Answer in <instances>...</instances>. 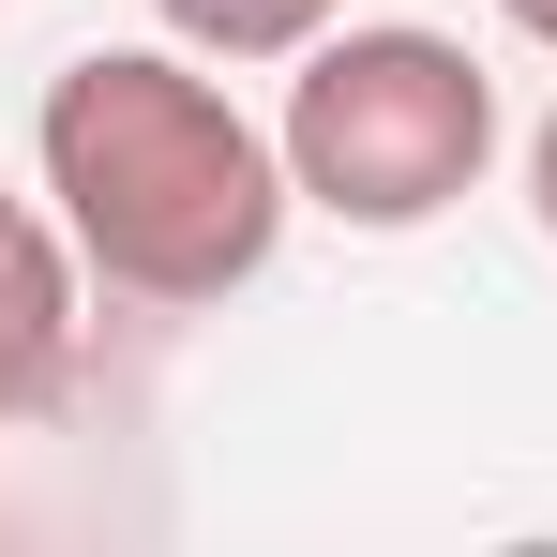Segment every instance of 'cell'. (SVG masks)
Masks as SVG:
<instances>
[{
	"instance_id": "1",
	"label": "cell",
	"mask_w": 557,
	"mask_h": 557,
	"mask_svg": "<svg viewBox=\"0 0 557 557\" xmlns=\"http://www.w3.org/2000/svg\"><path fill=\"white\" fill-rule=\"evenodd\" d=\"M30 182L61 211L76 272L136 317H211L272 272L286 211V136L226 91L196 46H76L30 106Z\"/></svg>"
},
{
	"instance_id": "2",
	"label": "cell",
	"mask_w": 557,
	"mask_h": 557,
	"mask_svg": "<svg viewBox=\"0 0 557 557\" xmlns=\"http://www.w3.org/2000/svg\"><path fill=\"white\" fill-rule=\"evenodd\" d=\"M286 182L301 211L362 226V242H407L482 196L497 166V76L467 61L453 30L422 15H332L301 61H286Z\"/></svg>"
},
{
	"instance_id": "3",
	"label": "cell",
	"mask_w": 557,
	"mask_h": 557,
	"mask_svg": "<svg viewBox=\"0 0 557 557\" xmlns=\"http://www.w3.org/2000/svg\"><path fill=\"white\" fill-rule=\"evenodd\" d=\"M76 242H61V211H30L15 242H0V422H30L61 376H76Z\"/></svg>"
},
{
	"instance_id": "4",
	"label": "cell",
	"mask_w": 557,
	"mask_h": 557,
	"mask_svg": "<svg viewBox=\"0 0 557 557\" xmlns=\"http://www.w3.org/2000/svg\"><path fill=\"white\" fill-rule=\"evenodd\" d=\"M166 15V46H196V61H226V76H286L347 0H151Z\"/></svg>"
},
{
	"instance_id": "5",
	"label": "cell",
	"mask_w": 557,
	"mask_h": 557,
	"mask_svg": "<svg viewBox=\"0 0 557 557\" xmlns=\"http://www.w3.org/2000/svg\"><path fill=\"white\" fill-rule=\"evenodd\" d=\"M528 226H543V242H557V106H543V121H528Z\"/></svg>"
},
{
	"instance_id": "6",
	"label": "cell",
	"mask_w": 557,
	"mask_h": 557,
	"mask_svg": "<svg viewBox=\"0 0 557 557\" xmlns=\"http://www.w3.org/2000/svg\"><path fill=\"white\" fill-rule=\"evenodd\" d=\"M497 15H512V30H528V46L557 61V0H497Z\"/></svg>"
},
{
	"instance_id": "7",
	"label": "cell",
	"mask_w": 557,
	"mask_h": 557,
	"mask_svg": "<svg viewBox=\"0 0 557 557\" xmlns=\"http://www.w3.org/2000/svg\"><path fill=\"white\" fill-rule=\"evenodd\" d=\"M30 211H46V196H15V166H0V242H15V226H30Z\"/></svg>"
}]
</instances>
